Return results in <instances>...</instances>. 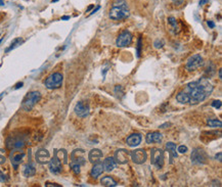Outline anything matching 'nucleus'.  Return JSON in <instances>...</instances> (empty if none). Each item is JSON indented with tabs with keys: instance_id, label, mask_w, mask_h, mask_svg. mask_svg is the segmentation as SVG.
<instances>
[{
	"instance_id": "nucleus-48",
	"label": "nucleus",
	"mask_w": 222,
	"mask_h": 187,
	"mask_svg": "<svg viewBox=\"0 0 222 187\" xmlns=\"http://www.w3.org/2000/svg\"><path fill=\"white\" fill-rule=\"evenodd\" d=\"M56 1H58V0H52V2H56Z\"/></svg>"
},
{
	"instance_id": "nucleus-6",
	"label": "nucleus",
	"mask_w": 222,
	"mask_h": 187,
	"mask_svg": "<svg viewBox=\"0 0 222 187\" xmlns=\"http://www.w3.org/2000/svg\"><path fill=\"white\" fill-rule=\"evenodd\" d=\"M191 163L195 165H204L207 162V153L204 149L202 148H195L191 153L190 155Z\"/></svg>"
},
{
	"instance_id": "nucleus-32",
	"label": "nucleus",
	"mask_w": 222,
	"mask_h": 187,
	"mask_svg": "<svg viewBox=\"0 0 222 187\" xmlns=\"http://www.w3.org/2000/svg\"><path fill=\"white\" fill-rule=\"evenodd\" d=\"M5 162V151L3 149H0V165Z\"/></svg>"
},
{
	"instance_id": "nucleus-22",
	"label": "nucleus",
	"mask_w": 222,
	"mask_h": 187,
	"mask_svg": "<svg viewBox=\"0 0 222 187\" xmlns=\"http://www.w3.org/2000/svg\"><path fill=\"white\" fill-rule=\"evenodd\" d=\"M166 149L169 151V154H170V164H173V160L176 158L178 156V153L176 151V145L175 143L173 142H168L166 144Z\"/></svg>"
},
{
	"instance_id": "nucleus-15",
	"label": "nucleus",
	"mask_w": 222,
	"mask_h": 187,
	"mask_svg": "<svg viewBox=\"0 0 222 187\" xmlns=\"http://www.w3.org/2000/svg\"><path fill=\"white\" fill-rule=\"evenodd\" d=\"M25 146V141L21 138H12L10 137L7 140V147L10 149H21Z\"/></svg>"
},
{
	"instance_id": "nucleus-30",
	"label": "nucleus",
	"mask_w": 222,
	"mask_h": 187,
	"mask_svg": "<svg viewBox=\"0 0 222 187\" xmlns=\"http://www.w3.org/2000/svg\"><path fill=\"white\" fill-rule=\"evenodd\" d=\"M70 166H71V169L73 170L74 173H75V174H80V172H81V169H80V168H81V166H80V165L71 162Z\"/></svg>"
},
{
	"instance_id": "nucleus-21",
	"label": "nucleus",
	"mask_w": 222,
	"mask_h": 187,
	"mask_svg": "<svg viewBox=\"0 0 222 187\" xmlns=\"http://www.w3.org/2000/svg\"><path fill=\"white\" fill-rule=\"evenodd\" d=\"M103 164H101V163H96V164H94V166L92 167V169H91L90 175L92 178L96 179V178H98L99 176L103 174Z\"/></svg>"
},
{
	"instance_id": "nucleus-29",
	"label": "nucleus",
	"mask_w": 222,
	"mask_h": 187,
	"mask_svg": "<svg viewBox=\"0 0 222 187\" xmlns=\"http://www.w3.org/2000/svg\"><path fill=\"white\" fill-rule=\"evenodd\" d=\"M168 23L172 26V28H173V30L175 31V33H176V32H177L178 27H177V21H176L175 17H173V16L168 17Z\"/></svg>"
},
{
	"instance_id": "nucleus-31",
	"label": "nucleus",
	"mask_w": 222,
	"mask_h": 187,
	"mask_svg": "<svg viewBox=\"0 0 222 187\" xmlns=\"http://www.w3.org/2000/svg\"><path fill=\"white\" fill-rule=\"evenodd\" d=\"M154 47H156L157 49H159V48H162L163 47V45H164V41L163 40H156L154 41Z\"/></svg>"
},
{
	"instance_id": "nucleus-7",
	"label": "nucleus",
	"mask_w": 222,
	"mask_h": 187,
	"mask_svg": "<svg viewBox=\"0 0 222 187\" xmlns=\"http://www.w3.org/2000/svg\"><path fill=\"white\" fill-rule=\"evenodd\" d=\"M204 64V59L200 54H193V56L188 59L186 62V69L188 71H195L197 69L201 68Z\"/></svg>"
},
{
	"instance_id": "nucleus-16",
	"label": "nucleus",
	"mask_w": 222,
	"mask_h": 187,
	"mask_svg": "<svg viewBox=\"0 0 222 187\" xmlns=\"http://www.w3.org/2000/svg\"><path fill=\"white\" fill-rule=\"evenodd\" d=\"M25 158V153L24 151H11L10 153V160L14 167L17 169V167L22 163L23 158Z\"/></svg>"
},
{
	"instance_id": "nucleus-28",
	"label": "nucleus",
	"mask_w": 222,
	"mask_h": 187,
	"mask_svg": "<svg viewBox=\"0 0 222 187\" xmlns=\"http://www.w3.org/2000/svg\"><path fill=\"white\" fill-rule=\"evenodd\" d=\"M21 43H23V39H22V38H17V39H14V40L11 42V45H10V46L8 47V48H6L5 52H8V51L12 50V49H14L16 47L19 46V45H21Z\"/></svg>"
},
{
	"instance_id": "nucleus-14",
	"label": "nucleus",
	"mask_w": 222,
	"mask_h": 187,
	"mask_svg": "<svg viewBox=\"0 0 222 187\" xmlns=\"http://www.w3.org/2000/svg\"><path fill=\"white\" fill-rule=\"evenodd\" d=\"M49 170L52 174H60L62 172L63 168H62V162L56 158L55 155L53 156L52 158L49 160Z\"/></svg>"
},
{
	"instance_id": "nucleus-43",
	"label": "nucleus",
	"mask_w": 222,
	"mask_h": 187,
	"mask_svg": "<svg viewBox=\"0 0 222 187\" xmlns=\"http://www.w3.org/2000/svg\"><path fill=\"white\" fill-rule=\"evenodd\" d=\"M218 76H219V79H222V69H219Z\"/></svg>"
},
{
	"instance_id": "nucleus-41",
	"label": "nucleus",
	"mask_w": 222,
	"mask_h": 187,
	"mask_svg": "<svg viewBox=\"0 0 222 187\" xmlns=\"http://www.w3.org/2000/svg\"><path fill=\"white\" fill-rule=\"evenodd\" d=\"M98 9H101V6H97V7L96 8H95V9H93L92 10V12H90V16H92V14H95V12H96L97 11V10H98Z\"/></svg>"
},
{
	"instance_id": "nucleus-49",
	"label": "nucleus",
	"mask_w": 222,
	"mask_h": 187,
	"mask_svg": "<svg viewBox=\"0 0 222 187\" xmlns=\"http://www.w3.org/2000/svg\"><path fill=\"white\" fill-rule=\"evenodd\" d=\"M2 42V39H0V43H1Z\"/></svg>"
},
{
	"instance_id": "nucleus-40",
	"label": "nucleus",
	"mask_w": 222,
	"mask_h": 187,
	"mask_svg": "<svg viewBox=\"0 0 222 187\" xmlns=\"http://www.w3.org/2000/svg\"><path fill=\"white\" fill-rule=\"evenodd\" d=\"M207 2H209V0H200L199 5H200V6H203V5H205Z\"/></svg>"
},
{
	"instance_id": "nucleus-9",
	"label": "nucleus",
	"mask_w": 222,
	"mask_h": 187,
	"mask_svg": "<svg viewBox=\"0 0 222 187\" xmlns=\"http://www.w3.org/2000/svg\"><path fill=\"white\" fill-rule=\"evenodd\" d=\"M131 160L137 165H142L147 160V153L144 149H135L130 153Z\"/></svg>"
},
{
	"instance_id": "nucleus-47",
	"label": "nucleus",
	"mask_w": 222,
	"mask_h": 187,
	"mask_svg": "<svg viewBox=\"0 0 222 187\" xmlns=\"http://www.w3.org/2000/svg\"><path fill=\"white\" fill-rule=\"evenodd\" d=\"M4 4V1L3 0H0V5H3Z\"/></svg>"
},
{
	"instance_id": "nucleus-26",
	"label": "nucleus",
	"mask_w": 222,
	"mask_h": 187,
	"mask_svg": "<svg viewBox=\"0 0 222 187\" xmlns=\"http://www.w3.org/2000/svg\"><path fill=\"white\" fill-rule=\"evenodd\" d=\"M55 156L62 162V164H67L68 163V155H67V151L65 149H60L57 153H55Z\"/></svg>"
},
{
	"instance_id": "nucleus-45",
	"label": "nucleus",
	"mask_w": 222,
	"mask_h": 187,
	"mask_svg": "<svg viewBox=\"0 0 222 187\" xmlns=\"http://www.w3.org/2000/svg\"><path fill=\"white\" fill-rule=\"evenodd\" d=\"M70 19V16H64L62 17V19H63V21H66V19Z\"/></svg>"
},
{
	"instance_id": "nucleus-27",
	"label": "nucleus",
	"mask_w": 222,
	"mask_h": 187,
	"mask_svg": "<svg viewBox=\"0 0 222 187\" xmlns=\"http://www.w3.org/2000/svg\"><path fill=\"white\" fill-rule=\"evenodd\" d=\"M207 124L209 125V127H212V128H221L222 126L220 120H216V119H208L207 120Z\"/></svg>"
},
{
	"instance_id": "nucleus-2",
	"label": "nucleus",
	"mask_w": 222,
	"mask_h": 187,
	"mask_svg": "<svg viewBox=\"0 0 222 187\" xmlns=\"http://www.w3.org/2000/svg\"><path fill=\"white\" fill-rule=\"evenodd\" d=\"M110 19L113 21H122L130 16L129 6L125 0H116L110 10Z\"/></svg>"
},
{
	"instance_id": "nucleus-11",
	"label": "nucleus",
	"mask_w": 222,
	"mask_h": 187,
	"mask_svg": "<svg viewBox=\"0 0 222 187\" xmlns=\"http://www.w3.org/2000/svg\"><path fill=\"white\" fill-rule=\"evenodd\" d=\"M129 155H130V153L128 150H126V149H118V150H116V153H115L114 158L117 164L124 165L128 162Z\"/></svg>"
},
{
	"instance_id": "nucleus-3",
	"label": "nucleus",
	"mask_w": 222,
	"mask_h": 187,
	"mask_svg": "<svg viewBox=\"0 0 222 187\" xmlns=\"http://www.w3.org/2000/svg\"><path fill=\"white\" fill-rule=\"evenodd\" d=\"M40 98H41V94H40V92H38V91H32V92H29L27 95H26L25 98H24L23 102H22V108H23L24 110L29 112V110H31L32 108L34 107L35 104L40 100Z\"/></svg>"
},
{
	"instance_id": "nucleus-17",
	"label": "nucleus",
	"mask_w": 222,
	"mask_h": 187,
	"mask_svg": "<svg viewBox=\"0 0 222 187\" xmlns=\"http://www.w3.org/2000/svg\"><path fill=\"white\" fill-rule=\"evenodd\" d=\"M101 158H103V153H101L99 149L93 148V149H91V150L89 151L88 160H89V162L92 163V164L99 163V162H101Z\"/></svg>"
},
{
	"instance_id": "nucleus-44",
	"label": "nucleus",
	"mask_w": 222,
	"mask_h": 187,
	"mask_svg": "<svg viewBox=\"0 0 222 187\" xmlns=\"http://www.w3.org/2000/svg\"><path fill=\"white\" fill-rule=\"evenodd\" d=\"M23 86V83H19V84H17V86H16V89H19V88H21V87Z\"/></svg>"
},
{
	"instance_id": "nucleus-33",
	"label": "nucleus",
	"mask_w": 222,
	"mask_h": 187,
	"mask_svg": "<svg viewBox=\"0 0 222 187\" xmlns=\"http://www.w3.org/2000/svg\"><path fill=\"white\" fill-rule=\"evenodd\" d=\"M188 150V147H186L185 145H180V146H178V148H177V151H178V153H185Z\"/></svg>"
},
{
	"instance_id": "nucleus-19",
	"label": "nucleus",
	"mask_w": 222,
	"mask_h": 187,
	"mask_svg": "<svg viewBox=\"0 0 222 187\" xmlns=\"http://www.w3.org/2000/svg\"><path fill=\"white\" fill-rule=\"evenodd\" d=\"M126 142H127V144L129 145L130 147H135L137 145L140 144L141 142V135L138 133H134L132 134V135H130L129 137L127 138V140H126Z\"/></svg>"
},
{
	"instance_id": "nucleus-8",
	"label": "nucleus",
	"mask_w": 222,
	"mask_h": 187,
	"mask_svg": "<svg viewBox=\"0 0 222 187\" xmlns=\"http://www.w3.org/2000/svg\"><path fill=\"white\" fill-rule=\"evenodd\" d=\"M132 42V34L129 31H123L119 34L116 40V45L118 47H127Z\"/></svg>"
},
{
	"instance_id": "nucleus-20",
	"label": "nucleus",
	"mask_w": 222,
	"mask_h": 187,
	"mask_svg": "<svg viewBox=\"0 0 222 187\" xmlns=\"http://www.w3.org/2000/svg\"><path fill=\"white\" fill-rule=\"evenodd\" d=\"M116 160H115L114 158H112V156H108V158H106V160H103V171H106V172H112L114 170L115 168H116Z\"/></svg>"
},
{
	"instance_id": "nucleus-13",
	"label": "nucleus",
	"mask_w": 222,
	"mask_h": 187,
	"mask_svg": "<svg viewBox=\"0 0 222 187\" xmlns=\"http://www.w3.org/2000/svg\"><path fill=\"white\" fill-rule=\"evenodd\" d=\"M75 112L80 118H85L89 115V105L82 101L78 102L75 106Z\"/></svg>"
},
{
	"instance_id": "nucleus-46",
	"label": "nucleus",
	"mask_w": 222,
	"mask_h": 187,
	"mask_svg": "<svg viewBox=\"0 0 222 187\" xmlns=\"http://www.w3.org/2000/svg\"><path fill=\"white\" fill-rule=\"evenodd\" d=\"M92 7H93V5H90V6H89L88 8H87V10H86V11H88V10H90V9H91V8H92Z\"/></svg>"
},
{
	"instance_id": "nucleus-10",
	"label": "nucleus",
	"mask_w": 222,
	"mask_h": 187,
	"mask_svg": "<svg viewBox=\"0 0 222 187\" xmlns=\"http://www.w3.org/2000/svg\"><path fill=\"white\" fill-rule=\"evenodd\" d=\"M71 160L73 163H76V164L80 165V166H84L86 164V160H85V151L84 149L78 148L73 150V153H71Z\"/></svg>"
},
{
	"instance_id": "nucleus-18",
	"label": "nucleus",
	"mask_w": 222,
	"mask_h": 187,
	"mask_svg": "<svg viewBox=\"0 0 222 187\" xmlns=\"http://www.w3.org/2000/svg\"><path fill=\"white\" fill-rule=\"evenodd\" d=\"M163 140V135L160 132H153V133H149L145 137V141L149 144L152 143H161Z\"/></svg>"
},
{
	"instance_id": "nucleus-23",
	"label": "nucleus",
	"mask_w": 222,
	"mask_h": 187,
	"mask_svg": "<svg viewBox=\"0 0 222 187\" xmlns=\"http://www.w3.org/2000/svg\"><path fill=\"white\" fill-rule=\"evenodd\" d=\"M23 173H24V176H25V177H32V176H34L35 173H36V169H35L34 164L29 163V164L26 165L25 168H24Z\"/></svg>"
},
{
	"instance_id": "nucleus-39",
	"label": "nucleus",
	"mask_w": 222,
	"mask_h": 187,
	"mask_svg": "<svg viewBox=\"0 0 222 187\" xmlns=\"http://www.w3.org/2000/svg\"><path fill=\"white\" fill-rule=\"evenodd\" d=\"M222 153H218V154H216V156H215V158L216 160H218V162H221V160H222Z\"/></svg>"
},
{
	"instance_id": "nucleus-25",
	"label": "nucleus",
	"mask_w": 222,
	"mask_h": 187,
	"mask_svg": "<svg viewBox=\"0 0 222 187\" xmlns=\"http://www.w3.org/2000/svg\"><path fill=\"white\" fill-rule=\"evenodd\" d=\"M101 183L103 186H106V187H114V186H117V182L115 181L114 179H113L111 176H106V177H103V179L101 180Z\"/></svg>"
},
{
	"instance_id": "nucleus-1",
	"label": "nucleus",
	"mask_w": 222,
	"mask_h": 187,
	"mask_svg": "<svg viewBox=\"0 0 222 187\" xmlns=\"http://www.w3.org/2000/svg\"><path fill=\"white\" fill-rule=\"evenodd\" d=\"M213 89L214 88L209 80H207L206 78H202L198 81L188 83L184 91L188 93L190 98L189 103H199L210 96L211 93L213 92Z\"/></svg>"
},
{
	"instance_id": "nucleus-4",
	"label": "nucleus",
	"mask_w": 222,
	"mask_h": 187,
	"mask_svg": "<svg viewBox=\"0 0 222 187\" xmlns=\"http://www.w3.org/2000/svg\"><path fill=\"white\" fill-rule=\"evenodd\" d=\"M63 80H64V77H63L62 74L53 73L46 78V80H45V82H44V85L46 86L47 89H50V90L57 89L62 86Z\"/></svg>"
},
{
	"instance_id": "nucleus-24",
	"label": "nucleus",
	"mask_w": 222,
	"mask_h": 187,
	"mask_svg": "<svg viewBox=\"0 0 222 187\" xmlns=\"http://www.w3.org/2000/svg\"><path fill=\"white\" fill-rule=\"evenodd\" d=\"M176 100H177L179 103H189V101H190V98H189L188 94L185 92V91H181V92H179L177 95H176Z\"/></svg>"
},
{
	"instance_id": "nucleus-38",
	"label": "nucleus",
	"mask_w": 222,
	"mask_h": 187,
	"mask_svg": "<svg viewBox=\"0 0 222 187\" xmlns=\"http://www.w3.org/2000/svg\"><path fill=\"white\" fill-rule=\"evenodd\" d=\"M173 1V3L175 4V5H180V4H182V2L184 1V0H172Z\"/></svg>"
},
{
	"instance_id": "nucleus-34",
	"label": "nucleus",
	"mask_w": 222,
	"mask_h": 187,
	"mask_svg": "<svg viewBox=\"0 0 222 187\" xmlns=\"http://www.w3.org/2000/svg\"><path fill=\"white\" fill-rule=\"evenodd\" d=\"M140 50H141V38L139 37L138 38V42H137V57H139L140 55Z\"/></svg>"
},
{
	"instance_id": "nucleus-42",
	"label": "nucleus",
	"mask_w": 222,
	"mask_h": 187,
	"mask_svg": "<svg viewBox=\"0 0 222 187\" xmlns=\"http://www.w3.org/2000/svg\"><path fill=\"white\" fill-rule=\"evenodd\" d=\"M45 186H56V187H58L60 185H57V184H54V183H46V184H45Z\"/></svg>"
},
{
	"instance_id": "nucleus-36",
	"label": "nucleus",
	"mask_w": 222,
	"mask_h": 187,
	"mask_svg": "<svg viewBox=\"0 0 222 187\" xmlns=\"http://www.w3.org/2000/svg\"><path fill=\"white\" fill-rule=\"evenodd\" d=\"M6 180H7V178H6V176L4 175V174L2 173L1 171H0V182H5Z\"/></svg>"
},
{
	"instance_id": "nucleus-35",
	"label": "nucleus",
	"mask_w": 222,
	"mask_h": 187,
	"mask_svg": "<svg viewBox=\"0 0 222 187\" xmlns=\"http://www.w3.org/2000/svg\"><path fill=\"white\" fill-rule=\"evenodd\" d=\"M212 106L215 108H217V110H219V108H221V101L220 100H214L212 102Z\"/></svg>"
},
{
	"instance_id": "nucleus-37",
	"label": "nucleus",
	"mask_w": 222,
	"mask_h": 187,
	"mask_svg": "<svg viewBox=\"0 0 222 187\" xmlns=\"http://www.w3.org/2000/svg\"><path fill=\"white\" fill-rule=\"evenodd\" d=\"M207 25H208L209 27L211 28V29H214V28H215V23H214V21H207Z\"/></svg>"
},
{
	"instance_id": "nucleus-12",
	"label": "nucleus",
	"mask_w": 222,
	"mask_h": 187,
	"mask_svg": "<svg viewBox=\"0 0 222 187\" xmlns=\"http://www.w3.org/2000/svg\"><path fill=\"white\" fill-rule=\"evenodd\" d=\"M35 158H36L37 163H39V164L41 165H45L50 160V154H49V151L47 150V149L41 148L36 153Z\"/></svg>"
},
{
	"instance_id": "nucleus-5",
	"label": "nucleus",
	"mask_w": 222,
	"mask_h": 187,
	"mask_svg": "<svg viewBox=\"0 0 222 187\" xmlns=\"http://www.w3.org/2000/svg\"><path fill=\"white\" fill-rule=\"evenodd\" d=\"M151 163L157 169H161L164 166V151L161 148H152L151 150Z\"/></svg>"
}]
</instances>
